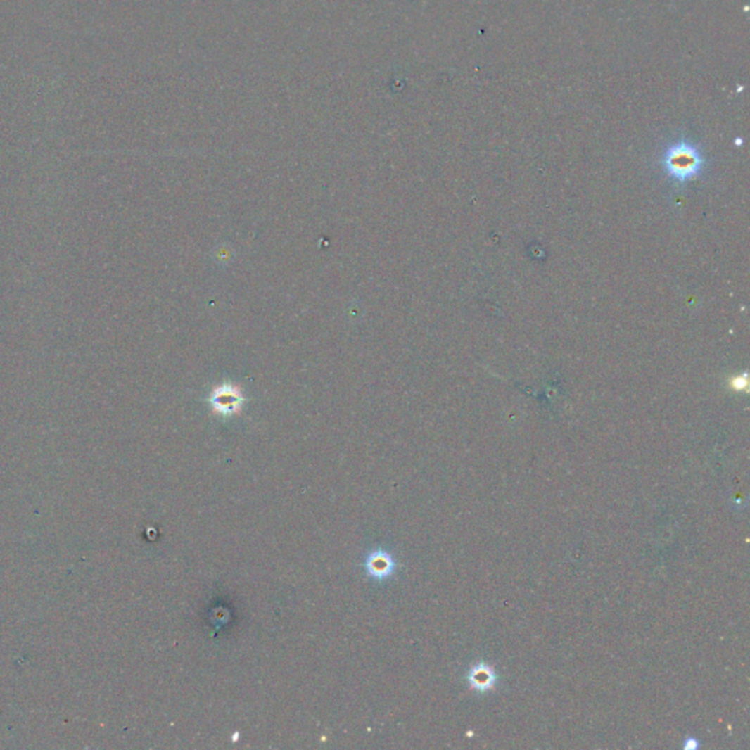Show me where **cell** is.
<instances>
[{"instance_id":"cell-2","label":"cell","mask_w":750,"mask_h":750,"mask_svg":"<svg viewBox=\"0 0 750 750\" xmlns=\"http://www.w3.org/2000/svg\"><path fill=\"white\" fill-rule=\"evenodd\" d=\"M364 568L369 578L383 582L395 573L396 560L384 549L369 551L364 560Z\"/></svg>"},{"instance_id":"cell-3","label":"cell","mask_w":750,"mask_h":750,"mask_svg":"<svg viewBox=\"0 0 750 750\" xmlns=\"http://www.w3.org/2000/svg\"><path fill=\"white\" fill-rule=\"evenodd\" d=\"M211 403H212V407L216 409V412L222 415H231L241 407L242 396L238 391L226 387L224 390H219L214 393Z\"/></svg>"},{"instance_id":"cell-1","label":"cell","mask_w":750,"mask_h":750,"mask_svg":"<svg viewBox=\"0 0 750 750\" xmlns=\"http://www.w3.org/2000/svg\"><path fill=\"white\" fill-rule=\"evenodd\" d=\"M659 163L668 179L678 188L699 179L708 165L701 147L686 138L668 144L661 154Z\"/></svg>"},{"instance_id":"cell-4","label":"cell","mask_w":750,"mask_h":750,"mask_svg":"<svg viewBox=\"0 0 750 750\" xmlns=\"http://www.w3.org/2000/svg\"><path fill=\"white\" fill-rule=\"evenodd\" d=\"M494 680H495L494 671L487 666H478L471 670L469 682L472 687H476L479 690H485L492 686Z\"/></svg>"}]
</instances>
